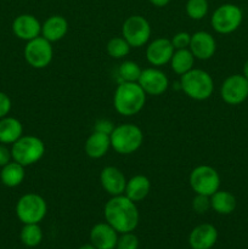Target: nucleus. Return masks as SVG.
<instances>
[{
    "instance_id": "nucleus-1",
    "label": "nucleus",
    "mask_w": 248,
    "mask_h": 249,
    "mask_svg": "<svg viewBox=\"0 0 248 249\" xmlns=\"http://www.w3.org/2000/svg\"><path fill=\"white\" fill-rule=\"evenodd\" d=\"M104 215L106 223L118 233L133 232L140 220L135 202L129 199L125 195L111 197L105 204Z\"/></svg>"
},
{
    "instance_id": "nucleus-2",
    "label": "nucleus",
    "mask_w": 248,
    "mask_h": 249,
    "mask_svg": "<svg viewBox=\"0 0 248 249\" xmlns=\"http://www.w3.org/2000/svg\"><path fill=\"white\" fill-rule=\"evenodd\" d=\"M146 102V92L139 83L121 82L113 96V106L121 116L131 117L143 108Z\"/></svg>"
},
{
    "instance_id": "nucleus-3",
    "label": "nucleus",
    "mask_w": 248,
    "mask_h": 249,
    "mask_svg": "<svg viewBox=\"0 0 248 249\" xmlns=\"http://www.w3.org/2000/svg\"><path fill=\"white\" fill-rule=\"evenodd\" d=\"M180 88L186 96L196 101H204L213 94L214 82L208 72L199 68H192L180 79Z\"/></svg>"
},
{
    "instance_id": "nucleus-4",
    "label": "nucleus",
    "mask_w": 248,
    "mask_h": 249,
    "mask_svg": "<svg viewBox=\"0 0 248 249\" xmlns=\"http://www.w3.org/2000/svg\"><path fill=\"white\" fill-rule=\"evenodd\" d=\"M111 147L119 155H131L141 147L143 142L142 130L135 124H121L114 126L109 135Z\"/></svg>"
},
{
    "instance_id": "nucleus-5",
    "label": "nucleus",
    "mask_w": 248,
    "mask_h": 249,
    "mask_svg": "<svg viewBox=\"0 0 248 249\" xmlns=\"http://www.w3.org/2000/svg\"><path fill=\"white\" fill-rule=\"evenodd\" d=\"M45 155V143L34 135H22L16 142L12 143L11 156L15 162L23 167L35 164Z\"/></svg>"
},
{
    "instance_id": "nucleus-6",
    "label": "nucleus",
    "mask_w": 248,
    "mask_h": 249,
    "mask_svg": "<svg viewBox=\"0 0 248 249\" xmlns=\"http://www.w3.org/2000/svg\"><path fill=\"white\" fill-rule=\"evenodd\" d=\"M48 213L46 201L36 194H26L16 204V215L21 223L39 224Z\"/></svg>"
},
{
    "instance_id": "nucleus-7",
    "label": "nucleus",
    "mask_w": 248,
    "mask_h": 249,
    "mask_svg": "<svg viewBox=\"0 0 248 249\" xmlns=\"http://www.w3.org/2000/svg\"><path fill=\"white\" fill-rule=\"evenodd\" d=\"M189 182L196 195H204V196L211 197L220 187V177L214 168L203 164L198 165L192 170Z\"/></svg>"
},
{
    "instance_id": "nucleus-8",
    "label": "nucleus",
    "mask_w": 248,
    "mask_h": 249,
    "mask_svg": "<svg viewBox=\"0 0 248 249\" xmlns=\"http://www.w3.org/2000/svg\"><path fill=\"white\" fill-rule=\"evenodd\" d=\"M23 53L27 63L36 70L48 67L53 57V45L50 41L40 36L27 41Z\"/></svg>"
},
{
    "instance_id": "nucleus-9",
    "label": "nucleus",
    "mask_w": 248,
    "mask_h": 249,
    "mask_svg": "<svg viewBox=\"0 0 248 249\" xmlns=\"http://www.w3.org/2000/svg\"><path fill=\"white\" fill-rule=\"evenodd\" d=\"M242 17V10L237 5L224 4L213 12L211 23L216 33L229 34L240 27Z\"/></svg>"
},
{
    "instance_id": "nucleus-10",
    "label": "nucleus",
    "mask_w": 248,
    "mask_h": 249,
    "mask_svg": "<svg viewBox=\"0 0 248 249\" xmlns=\"http://www.w3.org/2000/svg\"><path fill=\"white\" fill-rule=\"evenodd\" d=\"M122 36L128 41L131 48H141L150 40V22L140 15L128 17L122 26Z\"/></svg>"
},
{
    "instance_id": "nucleus-11",
    "label": "nucleus",
    "mask_w": 248,
    "mask_h": 249,
    "mask_svg": "<svg viewBox=\"0 0 248 249\" xmlns=\"http://www.w3.org/2000/svg\"><path fill=\"white\" fill-rule=\"evenodd\" d=\"M221 99L229 105H240L248 97V79L245 75L233 74L224 80L220 89Z\"/></svg>"
},
{
    "instance_id": "nucleus-12",
    "label": "nucleus",
    "mask_w": 248,
    "mask_h": 249,
    "mask_svg": "<svg viewBox=\"0 0 248 249\" xmlns=\"http://www.w3.org/2000/svg\"><path fill=\"white\" fill-rule=\"evenodd\" d=\"M138 83L146 95H152V96H159L164 94L169 87V79L167 74L155 67L142 70Z\"/></svg>"
},
{
    "instance_id": "nucleus-13",
    "label": "nucleus",
    "mask_w": 248,
    "mask_h": 249,
    "mask_svg": "<svg viewBox=\"0 0 248 249\" xmlns=\"http://www.w3.org/2000/svg\"><path fill=\"white\" fill-rule=\"evenodd\" d=\"M175 49L172 40L167 38H157L151 41L146 49V58L155 67H160L170 62Z\"/></svg>"
},
{
    "instance_id": "nucleus-14",
    "label": "nucleus",
    "mask_w": 248,
    "mask_h": 249,
    "mask_svg": "<svg viewBox=\"0 0 248 249\" xmlns=\"http://www.w3.org/2000/svg\"><path fill=\"white\" fill-rule=\"evenodd\" d=\"M12 32L18 39L29 41L41 34V24L35 16L23 14L17 16L12 22Z\"/></svg>"
},
{
    "instance_id": "nucleus-15",
    "label": "nucleus",
    "mask_w": 248,
    "mask_h": 249,
    "mask_svg": "<svg viewBox=\"0 0 248 249\" xmlns=\"http://www.w3.org/2000/svg\"><path fill=\"white\" fill-rule=\"evenodd\" d=\"M189 49L192 55L195 56V58H198L202 61L209 60L215 53V39L208 32H196L191 36V43H190Z\"/></svg>"
},
{
    "instance_id": "nucleus-16",
    "label": "nucleus",
    "mask_w": 248,
    "mask_h": 249,
    "mask_svg": "<svg viewBox=\"0 0 248 249\" xmlns=\"http://www.w3.org/2000/svg\"><path fill=\"white\" fill-rule=\"evenodd\" d=\"M126 181L128 180L125 179L123 172L116 167L104 168L100 174V182H101L102 189L112 197L124 195Z\"/></svg>"
},
{
    "instance_id": "nucleus-17",
    "label": "nucleus",
    "mask_w": 248,
    "mask_h": 249,
    "mask_svg": "<svg viewBox=\"0 0 248 249\" xmlns=\"http://www.w3.org/2000/svg\"><path fill=\"white\" fill-rule=\"evenodd\" d=\"M218 241V230L212 224L197 225L190 232L189 245L192 249H211Z\"/></svg>"
},
{
    "instance_id": "nucleus-18",
    "label": "nucleus",
    "mask_w": 248,
    "mask_h": 249,
    "mask_svg": "<svg viewBox=\"0 0 248 249\" xmlns=\"http://www.w3.org/2000/svg\"><path fill=\"white\" fill-rule=\"evenodd\" d=\"M118 232L107 223L95 224L90 230V243L96 249H116Z\"/></svg>"
},
{
    "instance_id": "nucleus-19",
    "label": "nucleus",
    "mask_w": 248,
    "mask_h": 249,
    "mask_svg": "<svg viewBox=\"0 0 248 249\" xmlns=\"http://www.w3.org/2000/svg\"><path fill=\"white\" fill-rule=\"evenodd\" d=\"M68 22L65 17L60 15L50 16L43 24H41V36L49 40L50 43L58 41L63 39L67 34Z\"/></svg>"
},
{
    "instance_id": "nucleus-20",
    "label": "nucleus",
    "mask_w": 248,
    "mask_h": 249,
    "mask_svg": "<svg viewBox=\"0 0 248 249\" xmlns=\"http://www.w3.org/2000/svg\"><path fill=\"white\" fill-rule=\"evenodd\" d=\"M109 147H111L109 135L99 133V131H94L87 139L84 145L85 153L88 157L92 158V160H99V158L104 157L108 152Z\"/></svg>"
},
{
    "instance_id": "nucleus-21",
    "label": "nucleus",
    "mask_w": 248,
    "mask_h": 249,
    "mask_svg": "<svg viewBox=\"0 0 248 249\" xmlns=\"http://www.w3.org/2000/svg\"><path fill=\"white\" fill-rule=\"evenodd\" d=\"M151 191V181L145 175H135L126 181L125 196L133 202L143 201Z\"/></svg>"
},
{
    "instance_id": "nucleus-22",
    "label": "nucleus",
    "mask_w": 248,
    "mask_h": 249,
    "mask_svg": "<svg viewBox=\"0 0 248 249\" xmlns=\"http://www.w3.org/2000/svg\"><path fill=\"white\" fill-rule=\"evenodd\" d=\"M23 134V126L17 118L4 117L0 119V143L10 145L18 140Z\"/></svg>"
},
{
    "instance_id": "nucleus-23",
    "label": "nucleus",
    "mask_w": 248,
    "mask_h": 249,
    "mask_svg": "<svg viewBox=\"0 0 248 249\" xmlns=\"http://www.w3.org/2000/svg\"><path fill=\"white\" fill-rule=\"evenodd\" d=\"M26 172L24 167L17 162H10L1 168L0 180L6 187H17L23 182Z\"/></svg>"
},
{
    "instance_id": "nucleus-24",
    "label": "nucleus",
    "mask_w": 248,
    "mask_h": 249,
    "mask_svg": "<svg viewBox=\"0 0 248 249\" xmlns=\"http://www.w3.org/2000/svg\"><path fill=\"white\" fill-rule=\"evenodd\" d=\"M211 208L221 215L231 214L236 208V198L228 191H218L211 196Z\"/></svg>"
},
{
    "instance_id": "nucleus-25",
    "label": "nucleus",
    "mask_w": 248,
    "mask_h": 249,
    "mask_svg": "<svg viewBox=\"0 0 248 249\" xmlns=\"http://www.w3.org/2000/svg\"><path fill=\"white\" fill-rule=\"evenodd\" d=\"M169 63L173 72L181 77L194 68L195 56L192 55L190 49H180L174 51Z\"/></svg>"
},
{
    "instance_id": "nucleus-26",
    "label": "nucleus",
    "mask_w": 248,
    "mask_h": 249,
    "mask_svg": "<svg viewBox=\"0 0 248 249\" xmlns=\"http://www.w3.org/2000/svg\"><path fill=\"white\" fill-rule=\"evenodd\" d=\"M19 238L26 247L34 248L43 241V230L39 224H24L19 233Z\"/></svg>"
},
{
    "instance_id": "nucleus-27",
    "label": "nucleus",
    "mask_w": 248,
    "mask_h": 249,
    "mask_svg": "<svg viewBox=\"0 0 248 249\" xmlns=\"http://www.w3.org/2000/svg\"><path fill=\"white\" fill-rule=\"evenodd\" d=\"M130 49L131 46L123 36H114V38L109 39V41L107 43V53L112 58H117V60L128 56Z\"/></svg>"
},
{
    "instance_id": "nucleus-28",
    "label": "nucleus",
    "mask_w": 248,
    "mask_h": 249,
    "mask_svg": "<svg viewBox=\"0 0 248 249\" xmlns=\"http://www.w3.org/2000/svg\"><path fill=\"white\" fill-rule=\"evenodd\" d=\"M141 72H142L141 67L134 61H124L118 68V75L121 78V82L138 83Z\"/></svg>"
},
{
    "instance_id": "nucleus-29",
    "label": "nucleus",
    "mask_w": 248,
    "mask_h": 249,
    "mask_svg": "<svg viewBox=\"0 0 248 249\" xmlns=\"http://www.w3.org/2000/svg\"><path fill=\"white\" fill-rule=\"evenodd\" d=\"M208 0H187L186 2L187 16L196 21L204 18L208 14Z\"/></svg>"
},
{
    "instance_id": "nucleus-30",
    "label": "nucleus",
    "mask_w": 248,
    "mask_h": 249,
    "mask_svg": "<svg viewBox=\"0 0 248 249\" xmlns=\"http://www.w3.org/2000/svg\"><path fill=\"white\" fill-rule=\"evenodd\" d=\"M139 246L140 242L138 236L134 235L133 232H125L118 236L116 249H139Z\"/></svg>"
},
{
    "instance_id": "nucleus-31",
    "label": "nucleus",
    "mask_w": 248,
    "mask_h": 249,
    "mask_svg": "<svg viewBox=\"0 0 248 249\" xmlns=\"http://www.w3.org/2000/svg\"><path fill=\"white\" fill-rule=\"evenodd\" d=\"M192 208L197 214H204L211 208V197L204 195H196L192 201Z\"/></svg>"
},
{
    "instance_id": "nucleus-32",
    "label": "nucleus",
    "mask_w": 248,
    "mask_h": 249,
    "mask_svg": "<svg viewBox=\"0 0 248 249\" xmlns=\"http://www.w3.org/2000/svg\"><path fill=\"white\" fill-rule=\"evenodd\" d=\"M170 40H172V44L175 50L189 49L190 43H191V34L187 33V32H179Z\"/></svg>"
},
{
    "instance_id": "nucleus-33",
    "label": "nucleus",
    "mask_w": 248,
    "mask_h": 249,
    "mask_svg": "<svg viewBox=\"0 0 248 249\" xmlns=\"http://www.w3.org/2000/svg\"><path fill=\"white\" fill-rule=\"evenodd\" d=\"M114 125L109 119L107 118H101L99 121H96L94 126V131H99V133L106 134V135H111L112 131H113Z\"/></svg>"
},
{
    "instance_id": "nucleus-34",
    "label": "nucleus",
    "mask_w": 248,
    "mask_h": 249,
    "mask_svg": "<svg viewBox=\"0 0 248 249\" xmlns=\"http://www.w3.org/2000/svg\"><path fill=\"white\" fill-rule=\"evenodd\" d=\"M11 107H12V104L10 97L7 96L5 92L0 91V119L4 118V117H6L7 114L10 113Z\"/></svg>"
},
{
    "instance_id": "nucleus-35",
    "label": "nucleus",
    "mask_w": 248,
    "mask_h": 249,
    "mask_svg": "<svg viewBox=\"0 0 248 249\" xmlns=\"http://www.w3.org/2000/svg\"><path fill=\"white\" fill-rule=\"evenodd\" d=\"M11 150L7 148L6 145L4 143H0V167H4L7 163L11 162Z\"/></svg>"
},
{
    "instance_id": "nucleus-36",
    "label": "nucleus",
    "mask_w": 248,
    "mask_h": 249,
    "mask_svg": "<svg viewBox=\"0 0 248 249\" xmlns=\"http://www.w3.org/2000/svg\"><path fill=\"white\" fill-rule=\"evenodd\" d=\"M150 2L157 7H164L169 4L170 0H150Z\"/></svg>"
},
{
    "instance_id": "nucleus-37",
    "label": "nucleus",
    "mask_w": 248,
    "mask_h": 249,
    "mask_svg": "<svg viewBox=\"0 0 248 249\" xmlns=\"http://www.w3.org/2000/svg\"><path fill=\"white\" fill-rule=\"evenodd\" d=\"M243 75L246 77V79H248V60L246 61L245 66H243Z\"/></svg>"
},
{
    "instance_id": "nucleus-38",
    "label": "nucleus",
    "mask_w": 248,
    "mask_h": 249,
    "mask_svg": "<svg viewBox=\"0 0 248 249\" xmlns=\"http://www.w3.org/2000/svg\"><path fill=\"white\" fill-rule=\"evenodd\" d=\"M79 249H96L91 243H87V245H83L82 247H79Z\"/></svg>"
}]
</instances>
